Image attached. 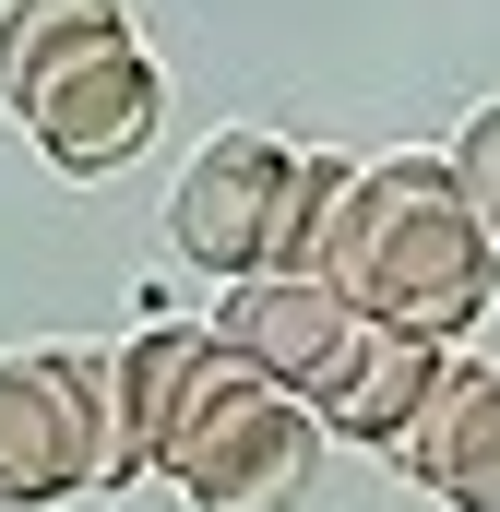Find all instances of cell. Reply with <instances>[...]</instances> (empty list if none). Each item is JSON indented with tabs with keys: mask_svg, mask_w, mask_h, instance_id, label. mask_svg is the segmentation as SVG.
<instances>
[{
	"mask_svg": "<svg viewBox=\"0 0 500 512\" xmlns=\"http://www.w3.org/2000/svg\"><path fill=\"white\" fill-rule=\"evenodd\" d=\"M322 286L370 322V334H417L453 358V334L489 310L500 251L453 191V155H370L346 191V227L322 251Z\"/></svg>",
	"mask_w": 500,
	"mask_h": 512,
	"instance_id": "obj_1",
	"label": "cell"
},
{
	"mask_svg": "<svg viewBox=\"0 0 500 512\" xmlns=\"http://www.w3.org/2000/svg\"><path fill=\"white\" fill-rule=\"evenodd\" d=\"M346 191H358L346 155H286L262 131H215L179 167V191H167V239H179V262H203L215 286L322 274L334 227H346Z\"/></svg>",
	"mask_w": 500,
	"mask_h": 512,
	"instance_id": "obj_2",
	"label": "cell"
},
{
	"mask_svg": "<svg viewBox=\"0 0 500 512\" xmlns=\"http://www.w3.org/2000/svg\"><path fill=\"white\" fill-rule=\"evenodd\" d=\"M120 489V393L96 346H12L0 358V512H48Z\"/></svg>",
	"mask_w": 500,
	"mask_h": 512,
	"instance_id": "obj_3",
	"label": "cell"
},
{
	"mask_svg": "<svg viewBox=\"0 0 500 512\" xmlns=\"http://www.w3.org/2000/svg\"><path fill=\"white\" fill-rule=\"evenodd\" d=\"M155 477H167L191 512H298V501H310V477H322V417L286 405V393H262L239 358H227L215 393L191 405L179 453H167Z\"/></svg>",
	"mask_w": 500,
	"mask_h": 512,
	"instance_id": "obj_4",
	"label": "cell"
},
{
	"mask_svg": "<svg viewBox=\"0 0 500 512\" xmlns=\"http://www.w3.org/2000/svg\"><path fill=\"white\" fill-rule=\"evenodd\" d=\"M12 120L36 131V155L48 167H72V179H108V167H131L143 143H155V108H167V84H155V60L120 36H96V48H72L60 72H36L24 96H0Z\"/></svg>",
	"mask_w": 500,
	"mask_h": 512,
	"instance_id": "obj_5",
	"label": "cell"
},
{
	"mask_svg": "<svg viewBox=\"0 0 500 512\" xmlns=\"http://www.w3.org/2000/svg\"><path fill=\"white\" fill-rule=\"evenodd\" d=\"M215 346L239 358L262 393H286V405H334V382L358 370V346H370V322L322 286V274H250L215 298Z\"/></svg>",
	"mask_w": 500,
	"mask_h": 512,
	"instance_id": "obj_6",
	"label": "cell"
},
{
	"mask_svg": "<svg viewBox=\"0 0 500 512\" xmlns=\"http://www.w3.org/2000/svg\"><path fill=\"white\" fill-rule=\"evenodd\" d=\"M215 370H227L215 322H143L131 346H108V393H120V489L179 453V429H191V405L215 393Z\"/></svg>",
	"mask_w": 500,
	"mask_h": 512,
	"instance_id": "obj_7",
	"label": "cell"
},
{
	"mask_svg": "<svg viewBox=\"0 0 500 512\" xmlns=\"http://www.w3.org/2000/svg\"><path fill=\"white\" fill-rule=\"evenodd\" d=\"M393 465L417 489H441L453 512H500V358H453L429 417L393 441Z\"/></svg>",
	"mask_w": 500,
	"mask_h": 512,
	"instance_id": "obj_8",
	"label": "cell"
},
{
	"mask_svg": "<svg viewBox=\"0 0 500 512\" xmlns=\"http://www.w3.org/2000/svg\"><path fill=\"white\" fill-rule=\"evenodd\" d=\"M441 370H453L441 346H417V334H370V346H358V370H346L334 405H322V429H346V441H381V453H393V441L429 417Z\"/></svg>",
	"mask_w": 500,
	"mask_h": 512,
	"instance_id": "obj_9",
	"label": "cell"
},
{
	"mask_svg": "<svg viewBox=\"0 0 500 512\" xmlns=\"http://www.w3.org/2000/svg\"><path fill=\"white\" fill-rule=\"evenodd\" d=\"M96 36H120V0H24V12L0 24V96H24L36 72H60V60L96 48Z\"/></svg>",
	"mask_w": 500,
	"mask_h": 512,
	"instance_id": "obj_10",
	"label": "cell"
},
{
	"mask_svg": "<svg viewBox=\"0 0 500 512\" xmlns=\"http://www.w3.org/2000/svg\"><path fill=\"white\" fill-rule=\"evenodd\" d=\"M453 191H465V215L489 227V251H500V96L453 131Z\"/></svg>",
	"mask_w": 500,
	"mask_h": 512,
	"instance_id": "obj_11",
	"label": "cell"
},
{
	"mask_svg": "<svg viewBox=\"0 0 500 512\" xmlns=\"http://www.w3.org/2000/svg\"><path fill=\"white\" fill-rule=\"evenodd\" d=\"M12 12H24V0H0V24H12Z\"/></svg>",
	"mask_w": 500,
	"mask_h": 512,
	"instance_id": "obj_12",
	"label": "cell"
}]
</instances>
